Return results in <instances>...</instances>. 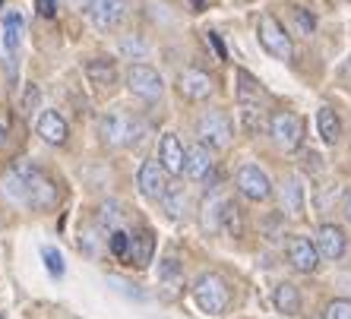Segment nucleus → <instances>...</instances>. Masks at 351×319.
Here are the masks:
<instances>
[{
    "label": "nucleus",
    "instance_id": "nucleus-1",
    "mask_svg": "<svg viewBox=\"0 0 351 319\" xmlns=\"http://www.w3.org/2000/svg\"><path fill=\"white\" fill-rule=\"evenodd\" d=\"M19 171L25 174V205H32V209H38V212H48V209L58 205L60 190L48 174L41 171V168L19 162Z\"/></svg>",
    "mask_w": 351,
    "mask_h": 319
},
{
    "label": "nucleus",
    "instance_id": "nucleus-2",
    "mask_svg": "<svg viewBox=\"0 0 351 319\" xmlns=\"http://www.w3.org/2000/svg\"><path fill=\"white\" fill-rule=\"evenodd\" d=\"M193 301L203 313H209V316H221L231 303V291L219 275L206 272V275H199V279L193 281Z\"/></svg>",
    "mask_w": 351,
    "mask_h": 319
},
{
    "label": "nucleus",
    "instance_id": "nucleus-3",
    "mask_svg": "<svg viewBox=\"0 0 351 319\" xmlns=\"http://www.w3.org/2000/svg\"><path fill=\"white\" fill-rule=\"evenodd\" d=\"M98 136H101V142H108V146H130L133 140L139 136V123L133 114H127V111H105V114L98 117Z\"/></svg>",
    "mask_w": 351,
    "mask_h": 319
},
{
    "label": "nucleus",
    "instance_id": "nucleus-4",
    "mask_svg": "<svg viewBox=\"0 0 351 319\" xmlns=\"http://www.w3.org/2000/svg\"><path fill=\"white\" fill-rule=\"evenodd\" d=\"M256 38L266 51H269L276 60H291L294 58V44H291V35L282 23H278L272 13H263L256 19Z\"/></svg>",
    "mask_w": 351,
    "mask_h": 319
},
{
    "label": "nucleus",
    "instance_id": "nucleus-5",
    "mask_svg": "<svg viewBox=\"0 0 351 319\" xmlns=\"http://www.w3.org/2000/svg\"><path fill=\"white\" fill-rule=\"evenodd\" d=\"M196 136L203 146L213 149H228L234 140V123L225 111H206L199 120H196Z\"/></svg>",
    "mask_w": 351,
    "mask_h": 319
},
{
    "label": "nucleus",
    "instance_id": "nucleus-6",
    "mask_svg": "<svg viewBox=\"0 0 351 319\" xmlns=\"http://www.w3.org/2000/svg\"><path fill=\"white\" fill-rule=\"evenodd\" d=\"M269 136L282 152H294L304 142V120L291 111H276L269 117Z\"/></svg>",
    "mask_w": 351,
    "mask_h": 319
},
{
    "label": "nucleus",
    "instance_id": "nucleus-7",
    "mask_svg": "<svg viewBox=\"0 0 351 319\" xmlns=\"http://www.w3.org/2000/svg\"><path fill=\"white\" fill-rule=\"evenodd\" d=\"M234 187H237V193L244 199H250V203H266V199L272 196V180L266 177V171H260L256 164L237 168Z\"/></svg>",
    "mask_w": 351,
    "mask_h": 319
},
{
    "label": "nucleus",
    "instance_id": "nucleus-8",
    "mask_svg": "<svg viewBox=\"0 0 351 319\" xmlns=\"http://www.w3.org/2000/svg\"><path fill=\"white\" fill-rule=\"evenodd\" d=\"M127 86L143 101H156V99H162V92H165V82L158 76V70H152L149 64H133L130 73H127Z\"/></svg>",
    "mask_w": 351,
    "mask_h": 319
},
{
    "label": "nucleus",
    "instance_id": "nucleus-9",
    "mask_svg": "<svg viewBox=\"0 0 351 319\" xmlns=\"http://www.w3.org/2000/svg\"><path fill=\"white\" fill-rule=\"evenodd\" d=\"M136 187L139 193L152 203H162V196L168 193V171L162 168V162H143L139 164V174H136Z\"/></svg>",
    "mask_w": 351,
    "mask_h": 319
},
{
    "label": "nucleus",
    "instance_id": "nucleus-10",
    "mask_svg": "<svg viewBox=\"0 0 351 319\" xmlns=\"http://www.w3.org/2000/svg\"><path fill=\"white\" fill-rule=\"evenodd\" d=\"M123 16H127V3H123V0H92L89 19L98 32L117 29V25L123 23Z\"/></svg>",
    "mask_w": 351,
    "mask_h": 319
},
{
    "label": "nucleus",
    "instance_id": "nucleus-11",
    "mask_svg": "<svg viewBox=\"0 0 351 319\" xmlns=\"http://www.w3.org/2000/svg\"><path fill=\"white\" fill-rule=\"evenodd\" d=\"M178 89H180V95L190 101H206L213 95L215 82H213V76L203 73V70H184V73L178 76Z\"/></svg>",
    "mask_w": 351,
    "mask_h": 319
},
{
    "label": "nucleus",
    "instance_id": "nucleus-12",
    "mask_svg": "<svg viewBox=\"0 0 351 319\" xmlns=\"http://www.w3.org/2000/svg\"><path fill=\"white\" fill-rule=\"evenodd\" d=\"M313 244H317V250H319V259H342L345 250H348L345 231L339 228V225H319Z\"/></svg>",
    "mask_w": 351,
    "mask_h": 319
},
{
    "label": "nucleus",
    "instance_id": "nucleus-13",
    "mask_svg": "<svg viewBox=\"0 0 351 319\" xmlns=\"http://www.w3.org/2000/svg\"><path fill=\"white\" fill-rule=\"evenodd\" d=\"M288 262H291L298 272H304V275L317 272V266H319L317 244H313L311 238H291V244H288Z\"/></svg>",
    "mask_w": 351,
    "mask_h": 319
},
{
    "label": "nucleus",
    "instance_id": "nucleus-14",
    "mask_svg": "<svg viewBox=\"0 0 351 319\" xmlns=\"http://www.w3.org/2000/svg\"><path fill=\"white\" fill-rule=\"evenodd\" d=\"M158 162L168 174H184V164H187V149L184 142L174 136V133H165L162 142H158Z\"/></svg>",
    "mask_w": 351,
    "mask_h": 319
},
{
    "label": "nucleus",
    "instance_id": "nucleus-15",
    "mask_svg": "<svg viewBox=\"0 0 351 319\" xmlns=\"http://www.w3.org/2000/svg\"><path fill=\"white\" fill-rule=\"evenodd\" d=\"M35 130H38V136L45 142H51V146H64L66 136H70V127H66V120L58 114V111H41L38 114V123H35Z\"/></svg>",
    "mask_w": 351,
    "mask_h": 319
},
{
    "label": "nucleus",
    "instance_id": "nucleus-16",
    "mask_svg": "<svg viewBox=\"0 0 351 319\" xmlns=\"http://www.w3.org/2000/svg\"><path fill=\"white\" fill-rule=\"evenodd\" d=\"M215 171V158L213 152L199 142V146H190L187 149V164H184V174H187L190 180H209Z\"/></svg>",
    "mask_w": 351,
    "mask_h": 319
},
{
    "label": "nucleus",
    "instance_id": "nucleus-17",
    "mask_svg": "<svg viewBox=\"0 0 351 319\" xmlns=\"http://www.w3.org/2000/svg\"><path fill=\"white\" fill-rule=\"evenodd\" d=\"M156 256V238H152V231L149 228H139L130 234V253H127V262L139 266V269H146L149 262Z\"/></svg>",
    "mask_w": 351,
    "mask_h": 319
},
{
    "label": "nucleus",
    "instance_id": "nucleus-18",
    "mask_svg": "<svg viewBox=\"0 0 351 319\" xmlns=\"http://www.w3.org/2000/svg\"><path fill=\"white\" fill-rule=\"evenodd\" d=\"M282 212H285L288 218H301L304 215V187L298 177L282 180Z\"/></svg>",
    "mask_w": 351,
    "mask_h": 319
},
{
    "label": "nucleus",
    "instance_id": "nucleus-19",
    "mask_svg": "<svg viewBox=\"0 0 351 319\" xmlns=\"http://www.w3.org/2000/svg\"><path fill=\"white\" fill-rule=\"evenodd\" d=\"M86 76H89V82L98 86V89H111L117 82V66L105 58H95L86 64Z\"/></svg>",
    "mask_w": 351,
    "mask_h": 319
},
{
    "label": "nucleus",
    "instance_id": "nucleus-20",
    "mask_svg": "<svg viewBox=\"0 0 351 319\" xmlns=\"http://www.w3.org/2000/svg\"><path fill=\"white\" fill-rule=\"evenodd\" d=\"M317 130H319V140L326 142V146H335L339 136H342V120L335 114L332 107H319L317 111Z\"/></svg>",
    "mask_w": 351,
    "mask_h": 319
},
{
    "label": "nucleus",
    "instance_id": "nucleus-21",
    "mask_svg": "<svg viewBox=\"0 0 351 319\" xmlns=\"http://www.w3.org/2000/svg\"><path fill=\"white\" fill-rule=\"evenodd\" d=\"M272 301H276V310L285 313V316H298V313H301V294H298V288L288 285V281H282V285L276 288Z\"/></svg>",
    "mask_w": 351,
    "mask_h": 319
},
{
    "label": "nucleus",
    "instance_id": "nucleus-22",
    "mask_svg": "<svg viewBox=\"0 0 351 319\" xmlns=\"http://www.w3.org/2000/svg\"><path fill=\"white\" fill-rule=\"evenodd\" d=\"M225 209H228V199L213 193V196L203 199V228L209 231H221V218H225Z\"/></svg>",
    "mask_w": 351,
    "mask_h": 319
},
{
    "label": "nucleus",
    "instance_id": "nucleus-23",
    "mask_svg": "<svg viewBox=\"0 0 351 319\" xmlns=\"http://www.w3.org/2000/svg\"><path fill=\"white\" fill-rule=\"evenodd\" d=\"M237 101L241 105H260L263 101V86L247 70H237Z\"/></svg>",
    "mask_w": 351,
    "mask_h": 319
},
{
    "label": "nucleus",
    "instance_id": "nucleus-24",
    "mask_svg": "<svg viewBox=\"0 0 351 319\" xmlns=\"http://www.w3.org/2000/svg\"><path fill=\"white\" fill-rule=\"evenodd\" d=\"M288 19H291L294 35H301V38L313 35V29H317V19H313V13L307 7H288Z\"/></svg>",
    "mask_w": 351,
    "mask_h": 319
},
{
    "label": "nucleus",
    "instance_id": "nucleus-25",
    "mask_svg": "<svg viewBox=\"0 0 351 319\" xmlns=\"http://www.w3.org/2000/svg\"><path fill=\"white\" fill-rule=\"evenodd\" d=\"M3 41H7V51H16L23 44V16L19 13H7V19H3Z\"/></svg>",
    "mask_w": 351,
    "mask_h": 319
},
{
    "label": "nucleus",
    "instance_id": "nucleus-26",
    "mask_svg": "<svg viewBox=\"0 0 351 319\" xmlns=\"http://www.w3.org/2000/svg\"><path fill=\"white\" fill-rule=\"evenodd\" d=\"M162 205H165V212L171 215V218H180V215H184V209H187V196H184V190H180V187H168V193L162 196Z\"/></svg>",
    "mask_w": 351,
    "mask_h": 319
},
{
    "label": "nucleus",
    "instance_id": "nucleus-27",
    "mask_svg": "<svg viewBox=\"0 0 351 319\" xmlns=\"http://www.w3.org/2000/svg\"><path fill=\"white\" fill-rule=\"evenodd\" d=\"M108 250L114 259H127L130 253V234H123V231H111V238H108Z\"/></svg>",
    "mask_w": 351,
    "mask_h": 319
},
{
    "label": "nucleus",
    "instance_id": "nucleus-28",
    "mask_svg": "<svg viewBox=\"0 0 351 319\" xmlns=\"http://www.w3.org/2000/svg\"><path fill=\"white\" fill-rule=\"evenodd\" d=\"M323 319H351V301L348 297H335V301H329L326 310H323Z\"/></svg>",
    "mask_w": 351,
    "mask_h": 319
},
{
    "label": "nucleus",
    "instance_id": "nucleus-29",
    "mask_svg": "<svg viewBox=\"0 0 351 319\" xmlns=\"http://www.w3.org/2000/svg\"><path fill=\"white\" fill-rule=\"evenodd\" d=\"M241 120H244L247 133H256L263 123V107L260 105H241Z\"/></svg>",
    "mask_w": 351,
    "mask_h": 319
},
{
    "label": "nucleus",
    "instance_id": "nucleus-30",
    "mask_svg": "<svg viewBox=\"0 0 351 319\" xmlns=\"http://www.w3.org/2000/svg\"><path fill=\"white\" fill-rule=\"evenodd\" d=\"M41 256H45V266H48V272L51 275H64V256L58 253V250H54V246H45V250H41Z\"/></svg>",
    "mask_w": 351,
    "mask_h": 319
},
{
    "label": "nucleus",
    "instance_id": "nucleus-31",
    "mask_svg": "<svg viewBox=\"0 0 351 319\" xmlns=\"http://www.w3.org/2000/svg\"><path fill=\"white\" fill-rule=\"evenodd\" d=\"M101 225L105 228H111V231H117V225H121V212H117V205H101Z\"/></svg>",
    "mask_w": 351,
    "mask_h": 319
},
{
    "label": "nucleus",
    "instance_id": "nucleus-32",
    "mask_svg": "<svg viewBox=\"0 0 351 319\" xmlns=\"http://www.w3.org/2000/svg\"><path fill=\"white\" fill-rule=\"evenodd\" d=\"M121 51H123V54H136V58H146V44H143V41H139V38H123L121 41Z\"/></svg>",
    "mask_w": 351,
    "mask_h": 319
},
{
    "label": "nucleus",
    "instance_id": "nucleus-33",
    "mask_svg": "<svg viewBox=\"0 0 351 319\" xmlns=\"http://www.w3.org/2000/svg\"><path fill=\"white\" fill-rule=\"evenodd\" d=\"M66 10H73V13H89L92 10V0H64Z\"/></svg>",
    "mask_w": 351,
    "mask_h": 319
},
{
    "label": "nucleus",
    "instance_id": "nucleus-34",
    "mask_svg": "<svg viewBox=\"0 0 351 319\" xmlns=\"http://www.w3.org/2000/svg\"><path fill=\"white\" fill-rule=\"evenodd\" d=\"M206 41L213 44V51H215V58L219 60H225V48H221V41H219V35L215 32H206Z\"/></svg>",
    "mask_w": 351,
    "mask_h": 319
},
{
    "label": "nucleus",
    "instance_id": "nucleus-35",
    "mask_svg": "<svg viewBox=\"0 0 351 319\" xmlns=\"http://www.w3.org/2000/svg\"><path fill=\"white\" fill-rule=\"evenodd\" d=\"M35 3H38V13H41L45 19L54 16V0H35Z\"/></svg>",
    "mask_w": 351,
    "mask_h": 319
},
{
    "label": "nucleus",
    "instance_id": "nucleus-36",
    "mask_svg": "<svg viewBox=\"0 0 351 319\" xmlns=\"http://www.w3.org/2000/svg\"><path fill=\"white\" fill-rule=\"evenodd\" d=\"M35 101H38V89H35V86H29V92H25V111H32Z\"/></svg>",
    "mask_w": 351,
    "mask_h": 319
},
{
    "label": "nucleus",
    "instance_id": "nucleus-37",
    "mask_svg": "<svg viewBox=\"0 0 351 319\" xmlns=\"http://www.w3.org/2000/svg\"><path fill=\"white\" fill-rule=\"evenodd\" d=\"M342 209H345V218H348V225H351V190L345 193V205H342Z\"/></svg>",
    "mask_w": 351,
    "mask_h": 319
},
{
    "label": "nucleus",
    "instance_id": "nucleus-38",
    "mask_svg": "<svg viewBox=\"0 0 351 319\" xmlns=\"http://www.w3.org/2000/svg\"><path fill=\"white\" fill-rule=\"evenodd\" d=\"M190 7H193V10H203V0H190Z\"/></svg>",
    "mask_w": 351,
    "mask_h": 319
},
{
    "label": "nucleus",
    "instance_id": "nucleus-39",
    "mask_svg": "<svg viewBox=\"0 0 351 319\" xmlns=\"http://www.w3.org/2000/svg\"><path fill=\"white\" fill-rule=\"evenodd\" d=\"M3 136H7V130H3V123H0V142H3Z\"/></svg>",
    "mask_w": 351,
    "mask_h": 319
},
{
    "label": "nucleus",
    "instance_id": "nucleus-40",
    "mask_svg": "<svg viewBox=\"0 0 351 319\" xmlns=\"http://www.w3.org/2000/svg\"><path fill=\"white\" fill-rule=\"evenodd\" d=\"M0 7H3V0H0Z\"/></svg>",
    "mask_w": 351,
    "mask_h": 319
},
{
    "label": "nucleus",
    "instance_id": "nucleus-41",
    "mask_svg": "<svg viewBox=\"0 0 351 319\" xmlns=\"http://www.w3.org/2000/svg\"><path fill=\"white\" fill-rule=\"evenodd\" d=\"M0 319H3V316H0Z\"/></svg>",
    "mask_w": 351,
    "mask_h": 319
}]
</instances>
